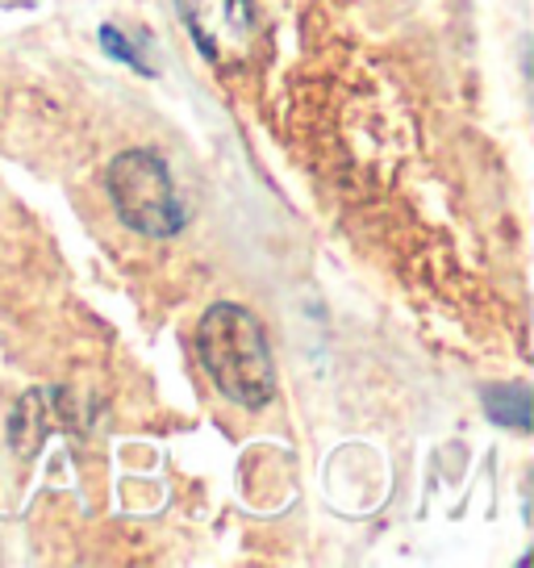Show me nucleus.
Returning a JSON list of instances; mask_svg holds the SVG:
<instances>
[{
    "mask_svg": "<svg viewBox=\"0 0 534 568\" xmlns=\"http://www.w3.org/2000/svg\"><path fill=\"white\" fill-rule=\"evenodd\" d=\"M105 189L113 196L117 217L130 231L151 234V239H172L184 226V205L176 196L172 168L146 146L122 151L117 160L109 163Z\"/></svg>",
    "mask_w": 534,
    "mask_h": 568,
    "instance_id": "f03ea898",
    "label": "nucleus"
},
{
    "mask_svg": "<svg viewBox=\"0 0 534 568\" xmlns=\"http://www.w3.org/2000/svg\"><path fill=\"white\" fill-rule=\"evenodd\" d=\"M484 409L493 423H505L514 430H531V389L526 385H501L484 393Z\"/></svg>",
    "mask_w": 534,
    "mask_h": 568,
    "instance_id": "39448f33",
    "label": "nucleus"
},
{
    "mask_svg": "<svg viewBox=\"0 0 534 568\" xmlns=\"http://www.w3.org/2000/svg\"><path fill=\"white\" fill-rule=\"evenodd\" d=\"M176 13L196 51L217 68H238L255 47L250 0H176Z\"/></svg>",
    "mask_w": 534,
    "mask_h": 568,
    "instance_id": "7ed1b4c3",
    "label": "nucleus"
},
{
    "mask_svg": "<svg viewBox=\"0 0 534 568\" xmlns=\"http://www.w3.org/2000/svg\"><path fill=\"white\" fill-rule=\"evenodd\" d=\"M101 42H105V51L113 54V59H122V63H130V68H138L143 75H151V68H146L143 59H138V51H130V47H125V38L117 34L113 26H105V30H101Z\"/></svg>",
    "mask_w": 534,
    "mask_h": 568,
    "instance_id": "423d86ee",
    "label": "nucleus"
},
{
    "mask_svg": "<svg viewBox=\"0 0 534 568\" xmlns=\"http://www.w3.org/2000/svg\"><path fill=\"white\" fill-rule=\"evenodd\" d=\"M51 393L54 389H38V393H25L18 402V414H13V426H9V435H13V447H18L21 456H34L38 447L47 444V435L51 430H63V426L72 423V397L63 393L51 409Z\"/></svg>",
    "mask_w": 534,
    "mask_h": 568,
    "instance_id": "20e7f679",
    "label": "nucleus"
},
{
    "mask_svg": "<svg viewBox=\"0 0 534 568\" xmlns=\"http://www.w3.org/2000/svg\"><path fill=\"white\" fill-rule=\"evenodd\" d=\"M196 355L222 397L247 409H264L276 393V364L259 318L234 302H217L201 314Z\"/></svg>",
    "mask_w": 534,
    "mask_h": 568,
    "instance_id": "f257e3e1",
    "label": "nucleus"
}]
</instances>
